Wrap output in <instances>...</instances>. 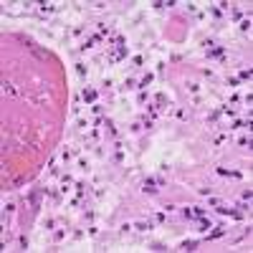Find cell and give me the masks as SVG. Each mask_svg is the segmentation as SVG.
<instances>
[{
    "label": "cell",
    "instance_id": "cell-1",
    "mask_svg": "<svg viewBox=\"0 0 253 253\" xmlns=\"http://www.w3.org/2000/svg\"><path fill=\"white\" fill-rule=\"evenodd\" d=\"M225 48L223 46H215V48H208V58H223Z\"/></svg>",
    "mask_w": 253,
    "mask_h": 253
},
{
    "label": "cell",
    "instance_id": "cell-2",
    "mask_svg": "<svg viewBox=\"0 0 253 253\" xmlns=\"http://www.w3.org/2000/svg\"><path fill=\"white\" fill-rule=\"evenodd\" d=\"M142 190H144V192H149V195H154V192H157V187H154V180H152V177H147V180H144V185H142Z\"/></svg>",
    "mask_w": 253,
    "mask_h": 253
},
{
    "label": "cell",
    "instance_id": "cell-3",
    "mask_svg": "<svg viewBox=\"0 0 253 253\" xmlns=\"http://www.w3.org/2000/svg\"><path fill=\"white\" fill-rule=\"evenodd\" d=\"M84 101H96V91L94 89H84Z\"/></svg>",
    "mask_w": 253,
    "mask_h": 253
},
{
    "label": "cell",
    "instance_id": "cell-4",
    "mask_svg": "<svg viewBox=\"0 0 253 253\" xmlns=\"http://www.w3.org/2000/svg\"><path fill=\"white\" fill-rule=\"evenodd\" d=\"M182 248H185V251H195V248H198V243H195V241H185V243H182Z\"/></svg>",
    "mask_w": 253,
    "mask_h": 253
},
{
    "label": "cell",
    "instance_id": "cell-5",
    "mask_svg": "<svg viewBox=\"0 0 253 253\" xmlns=\"http://www.w3.org/2000/svg\"><path fill=\"white\" fill-rule=\"evenodd\" d=\"M223 233H225V230H223V228H218V230H213V233H208V238H210V241H213V238H220Z\"/></svg>",
    "mask_w": 253,
    "mask_h": 253
},
{
    "label": "cell",
    "instance_id": "cell-6",
    "mask_svg": "<svg viewBox=\"0 0 253 253\" xmlns=\"http://www.w3.org/2000/svg\"><path fill=\"white\" fill-rule=\"evenodd\" d=\"M149 81H152V73H147V76H144V79L139 81V89H147V84H149Z\"/></svg>",
    "mask_w": 253,
    "mask_h": 253
},
{
    "label": "cell",
    "instance_id": "cell-7",
    "mask_svg": "<svg viewBox=\"0 0 253 253\" xmlns=\"http://www.w3.org/2000/svg\"><path fill=\"white\" fill-rule=\"evenodd\" d=\"M147 111H149V119H152V116H157V106H154V104H149Z\"/></svg>",
    "mask_w": 253,
    "mask_h": 253
},
{
    "label": "cell",
    "instance_id": "cell-8",
    "mask_svg": "<svg viewBox=\"0 0 253 253\" xmlns=\"http://www.w3.org/2000/svg\"><path fill=\"white\" fill-rule=\"evenodd\" d=\"M134 228H137V230H149L152 225H149V223H137V225H134Z\"/></svg>",
    "mask_w": 253,
    "mask_h": 253
},
{
    "label": "cell",
    "instance_id": "cell-9",
    "mask_svg": "<svg viewBox=\"0 0 253 253\" xmlns=\"http://www.w3.org/2000/svg\"><path fill=\"white\" fill-rule=\"evenodd\" d=\"M157 104H160V106H165V104H167V99H165V94H157Z\"/></svg>",
    "mask_w": 253,
    "mask_h": 253
}]
</instances>
